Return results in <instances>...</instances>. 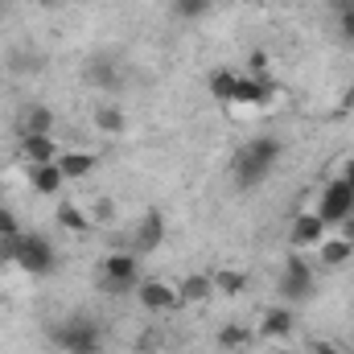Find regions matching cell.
Instances as JSON below:
<instances>
[{"label":"cell","instance_id":"cell-11","mask_svg":"<svg viewBox=\"0 0 354 354\" xmlns=\"http://www.w3.org/2000/svg\"><path fill=\"white\" fill-rule=\"evenodd\" d=\"M292 330H297L292 309H284V305H272V309H264V317H260V338H268V342H284Z\"/></svg>","mask_w":354,"mask_h":354},{"label":"cell","instance_id":"cell-32","mask_svg":"<svg viewBox=\"0 0 354 354\" xmlns=\"http://www.w3.org/2000/svg\"><path fill=\"white\" fill-rule=\"evenodd\" d=\"M342 181H346V185L354 189V157L346 161V165H342Z\"/></svg>","mask_w":354,"mask_h":354},{"label":"cell","instance_id":"cell-12","mask_svg":"<svg viewBox=\"0 0 354 354\" xmlns=\"http://www.w3.org/2000/svg\"><path fill=\"white\" fill-rule=\"evenodd\" d=\"M17 128H21V136H50L54 132V111L46 103H29V107H21Z\"/></svg>","mask_w":354,"mask_h":354},{"label":"cell","instance_id":"cell-1","mask_svg":"<svg viewBox=\"0 0 354 354\" xmlns=\"http://www.w3.org/2000/svg\"><path fill=\"white\" fill-rule=\"evenodd\" d=\"M276 161H280V140H276V136H256V140H248V145L235 153V165H231L235 185H243V189L264 185V177L276 169Z\"/></svg>","mask_w":354,"mask_h":354},{"label":"cell","instance_id":"cell-5","mask_svg":"<svg viewBox=\"0 0 354 354\" xmlns=\"http://www.w3.org/2000/svg\"><path fill=\"white\" fill-rule=\"evenodd\" d=\"M313 268L305 260V252H288L284 260V276H280V297L284 301H309L313 297Z\"/></svg>","mask_w":354,"mask_h":354},{"label":"cell","instance_id":"cell-21","mask_svg":"<svg viewBox=\"0 0 354 354\" xmlns=\"http://www.w3.org/2000/svg\"><path fill=\"white\" fill-rule=\"evenodd\" d=\"M243 288H248V272H239V268H223V272H214V292L239 297Z\"/></svg>","mask_w":354,"mask_h":354},{"label":"cell","instance_id":"cell-8","mask_svg":"<svg viewBox=\"0 0 354 354\" xmlns=\"http://www.w3.org/2000/svg\"><path fill=\"white\" fill-rule=\"evenodd\" d=\"M326 231H330V227H326L317 214L305 210V214H297L292 227H288V248H292V252H317V248L326 243Z\"/></svg>","mask_w":354,"mask_h":354},{"label":"cell","instance_id":"cell-28","mask_svg":"<svg viewBox=\"0 0 354 354\" xmlns=\"http://www.w3.org/2000/svg\"><path fill=\"white\" fill-rule=\"evenodd\" d=\"M157 342H161L157 334H140V338H136V351H140V354L149 351V354H153V351H157Z\"/></svg>","mask_w":354,"mask_h":354},{"label":"cell","instance_id":"cell-33","mask_svg":"<svg viewBox=\"0 0 354 354\" xmlns=\"http://www.w3.org/2000/svg\"><path fill=\"white\" fill-rule=\"evenodd\" d=\"M37 4H41V8H54V4H58V0H37Z\"/></svg>","mask_w":354,"mask_h":354},{"label":"cell","instance_id":"cell-26","mask_svg":"<svg viewBox=\"0 0 354 354\" xmlns=\"http://www.w3.org/2000/svg\"><path fill=\"white\" fill-rule=\"evenodd\" d=\"M12 235H21V223H17L12 206H0V239H12Z\"/></svg>","mask_w":354,"mask_h":354},{"label":"cell","instance_id":"cell-25","mask_svg":"<svg viewBox=\"0 0 354 354\" xmlns=\"http://www.w3.org/2000/svg\"><path fill=\"white\" fill-rule=\"evenodd\" d=\"M91 223H115V202L111 198H99L91 206Z\"/></svg>","mask_w":354,"mask_h":354},{"label":"cell","instance_id":"cell-13","mask_svg":"<svg viewBox=\"0 0 354 354\" xmlns=\"http://www.w3.org/2000/svg\"><path fill=\"white\" fill-rule=\"evenodd\" d=\"M177 297H181V305H206L214 297V276L210 272H189L177 284Z\"/></svg>","mask_w":354,"mask_h":354},{"label":"cell","instance_id":"cell-31","mask_svg":"<svg viewBox=\"0 0 354 354\" xmlns=\"http://www.w3.org/2000/svg\"><path fill=\"white\" fill-rule=\"evenodd\" d=\"M330 8L342 17V12H351V8H354V0H330Z\"/></svg>","mask_w":354,"mask_h":354},{"label":"cell","instance_id":"cell-3","mask_svg":"<svg viewBox=\"0 0 354 354\" xmlns=\"http://www.w3.org/2000/svg\"><path fill=\"white\" fill-rule=\"evenodd\" d=\"M136 284H140V260H136V252H111L103 260V276H99L103 292L124 297V292H136Z\"/></svg>","mask_w":354,"mask_h":354},{"label":"cell","instance_id":"cell-14","mask_svg":"<svg viewBox=\"0 0 354 354\" xmlns=\"http://www.w3.org/2000/svg\"><path fill=\"white\" fill-rule=\"evenodd\" d=\"M29 185H33V194L54 198V194L66 185V177L58 169V161H46V165H29Z\"/></svg>","mask_w":354,"mask_h":354},{"label":"cell","instance_id":"cell-20","mask_svg":"<svg viewBox=\"0 0 354 354\" xmlns=\"http://www.w3.org/2000/svg\"><path fill=\"white\" fill-rule=\"evenodd\" d=\"M124 124H128V120H124V111H120L115 103H103V107L95 111V128H99V132H107V136H120V132H124Z\"/></svg>","mask_w":354,"mask_h":354},{"label":"cell","instance_id":"cell-23","mask_svg":"<svg viewBox=\"0 0 354 354\" xmlns=\"http://www.w3.org/2000/svg\"><path fill=\"white\" fill-rule=\"evenodd\" d=\"M87 83L91 87H111V83H115V62H111L107 54L95 58V62L87 66Z\"/></svg>","mask_w":354,"mask_h":354},{"label":"cell","instance_id":"cell-29","mask_svg":"<svg viewBox=\"0 0 354 354\" xmlns=\"http://www.w3.org/2000/svg\"><path fill=\"white\" fill-rule=\"evenodd\" d=\"M309 354H342V351H338L334 342H322V338H313V342H309Z\"/></svg>","mask_w":354,"mask_h":354},{"label":"cell","instance_id":"cell-17","mask_svg":"<svg viewBox=\"0 0 354 354\" xmlns=\"http://www.w3.org/2000/svg\"><path fill=\"white\" fill-rule=\"evenodd\" d=\"M54 218H58V227H62V231H75V235L91 231V214L79 206V202H62V206L54 210Z\"/></svg>","mask_w":354,"mask_h":354},{"label":"cell","instance_id":"cell-22","mask_svg":"<svg viewBox=\"0 0 354 354\" xmlns=\"http://www.w3.org/2000/svg\"><path fill=\"white\" fill-rule=\"evenodd\" d=\"M235 79H239L235 71H214V75H210V99H214V103H227V107H231V95H235Z\"/></svg>","mask_w":354,"mask_h":354},{"label":"cell","instance_id":"cell-30","mask_svg":"<svg viewBox=\"0 0 354 354\" xmlns=\"http://www.w3.org/2000/svg\"><path fill=\"white\" fill-rule=\"evenodd\" d=\"M338 235H342L346 243H354V214H351V218H342V223H338Z\"/></svg>","mask_w":354,"mask_h":354},{"label":"cell","instance_id":"cell-7","mask_svg":"<svg viewBox=\"0 0 354 354\" xmlns=\"http://www.w3.org/2000/svg\"><path fill=\"white\" fill-rule=\"evenodd\" d=\"M136 301H140L145 313H157V317H165V313H177V309H181L177 288H169L165 280H140V284H136Z\"/></svg>","mask_w":354,"mask_h":354},{"label":"cell","instance_id":"cell-4","mask_svg":"<svg viewBox=\"0 0 354 354\" xmlns=\"http://www.w3.org/2000/svg\"><path fill=\"white\" fill-rule=\"evenodd\" d=\"M12 268H21V272H29V276H50V272L58 268V252H54L50 239H41V235H25V231H21Z\"/></svg>","mask_w":354,"mask_h":354},{"label":"cell","instance_id":"cell-18","mask_svg":"<svg viewBox=\"0 0 354 354\" xmlns=\"http://www.w3.org/2000/svg\"><path fill=\"white\" fill-rule=\"evenodd\" d=\"M317 256H322V264L326 268H342V264H351V256H354V243H346L342 235H326V243L317 248Z\"/></svg>","mask_w":354,"mask_h":354},{"label":"cell","instance_id":"cell-6","mask_svg":"<svg viewBox=\"0 0 354 354\" xmlns=\"http://www.w3.org/2000/svg\"><path fill=\"white\" fill-rule=\"evenodd\" d=\"M326 227H338L342 218H351L354 214V189L342 181V177H334L326 189H322V202H317V210H313Z\"/></svg>","mask_w":354,"mask_h":354},{"label":"cell","instance_id":"cell-10","mask_svg":"<svg viewBox=\"0 0 354 354\" xmlns=\"http://www.w3.org/2000/svg\"><path fill=\"white\" fill-rule=\"evenodd\" d=\"M165 243V214L161 210H145V218L136 223V231H132V252L140 256H149V252H157Z\"/></svg>","mask_w":354,"mask_h":354},{"label":"cell","instance_id":"cell-27","mask_svg":"<svg viewBox=\"0 0 354 354\" xmlns=\"http://www.w3.org/2000/svg\"><path fill=\"white\" fill-rule=\"evenodd\" d=\"M338 33H342V41H354V8L338 17Z\"/></svg>","mask_w":354,"mask_h":354},{"label":"cell","instance_id":"cell-15","mask_svg":"<svg viewBox=\"0 0 354 354\" xmlns=\"http://www.w3.org/2000/svg\"><path fill=\"white\" fill-rule=\"evenodd\" d=\"M21 153H25L29 165L58 161V145H54V136H21Z\"/></svg>","mask_w":354,"mask_h":354},{"label":"cell","instance_id":"cell-2","mask_svg":"<svg viewBox=\"0 0 354 354\" xmlns=\"http://www.w3.org/2000/svg\"><path fill=\"white\" fill-rule=\"evenodd\" d=\"M50 342L62 354H103V330L87 313H71L50 326Z\"/></svg>","mask_w":354,"mask_h":354},{"label":"cell","instance_id":"cell-9","mask_svg":"<svg viewBox=\"0 0 354 354\" xmlns=\"http://www.w3.org/2000/svg\"><path fill=\"white\" fill-rule=\"evenodd\" d=\"M272 99H276V87L268 83L264 75H239V79H235L231 107H268Z\"/></svg>","mask_w":354,"mask_h":354},{"label":"cell","instance_id":"cell-24","mask_svg":"<svg viewBox=\"0 0 354 354\" xmlns=\"http://www.w3.org/2000/svg\"><path fill=\"white\" fill-rule=\"evenodd\" d=\"M174 12L181 21H198V17L210 12V0H174Z\"/></svg>","mask_w":354,"mask_h":354},{"label":"cell","instance_id":"cell-16","mask_svg":"<svg viewBox=\"0 0 354 354\" xmlns=\"http://www.w3.org/2000/svg\"><path fill=\"white\" fill-rule=\"evenodd\" d=\"M95 165H99V157H95V153H83V149H75V153H62V157H58V169H62V177H66V181L87 177Z\"/></svg>","mask_w":354,"mask_h":354},{"label":"cell","instance_id":"cell-19","mask_svg":"<svg viewBox=\"0 0 354 354\" xmlns=\"http://www.w3.org/2000/svg\"><path fill=\"white\" fill-rule=\"evenodd\" d=\"M218 351H227V354H235V351H243L248 342H252V330L248 326H239V322H227L223 330H218Z\"/></svg>","mask_w":354,"mask_h":354}]
</instances>
